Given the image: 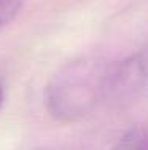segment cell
<instances>
[{"label":"cell","instance_id":"1","mask_svg":"<svg viewBox=\"0 0 148 150\" xmlns=\"http://www.w3.org/2000/svg\"><path fill=\"white\" fill-rule=\"evenodd\" d=\"M110 62L99 58H80L69 62L49 80L45 101L54 118L76 121L105 101Z\"/></svg>","mask_w":148,"mask_h":150},{"label":"cell","instance_id":"2","mask_svg":"<svg viewBox=\"0 0 148 150\" xmlns=\"http://www.w3.org/2000/svg\"><path fill=\"white\" fill-rule=\"evenodd\" d=\"M148 83V50L139 51L118 64H112L107 80L105 102L131 104Z\"/></svg>","mask_w":148,"mask_h":150},{"label":"cell","instance_id":"3","mask_svg":"<svg viewBox=\"0 0 148 150\" xmlns=\"http://www.w3.org/2000/svg\"><path fill=\"white\" fill-rule=\"evenodd\" d=\"M112 150H148V131L142 128L128 131Z\"/></svg>","mask_w":148,"mask_h":150},{"label":"cell","instance_id":"4","mask_svg":"<svg viewBox=\"0 0 148 150\" xmlns=\"http://www.w3.org/2000/svg\"><path fill=\"white\" fill-rule=\"evenodd\" d=\"M24 0H0V27L10 24L22 8Z\"/></svg>","mask_w":148,"mask_h":150},{"label":"cell","instance_id":"5","mask_svg":"<svg viewBox=\"0 0 148 150\" xmlns=\"http://www.w3.org/2000/svg\"><path fill=\"white\" fill-rule=\"evenodd\" d=\"M3 101H5V88H3L2 81H0V107H2Z\"/></svg>","mask_w":148,"mask_h":150}]
</instances>
